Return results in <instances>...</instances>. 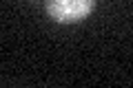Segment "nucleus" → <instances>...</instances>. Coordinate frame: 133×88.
Instances as JSON below:
<instances>
[{
  "label": "nucleus",
  "instance_id": "obj_1",
  "mask_svg": "<svg viewBox=\"0 0 133 88\" xmlns=\"http://www.w3.org/2000/svg\"><path fill=\"white\" fill-rule=\"evenodd\" d=\"M98 0H47V15L58 24H76L89 18Z\"/></svg>",
  "mask_w": 133,
  "mask_h": 88
}]
</instances>
